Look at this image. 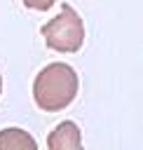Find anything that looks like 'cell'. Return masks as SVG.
Returning a JSON list of instances; mask_svg holds the SVG:
<instances>
[{
    "instance_id": "6da1fadb",
    "label": "cell",
    "mask_w": 143,
    "mask_h": 150,
    "mask_svg": "<svg viewBox=\"0 0 143 150\" xmlns=\"http://www.w3.org/2000/svg\"><path fill=\"white\" fill-rule=\"evenodd\" d=\"M77 73L68 66V63H49L45 66L35 80H33V98L38 103V108L47 110V112H59L63 108H68L73 103V98L77 96Z\"/></svg>"
},
{
    "instance_id": "277c9868",
    "label": "cell",
    "mask_w": 143,
    "mask_h": 150,
    "mask_svg": "<svg viewBox=\"0 0 143 150\" xmlns=\"http://www.w3.org/2000/svg\"><path fill=\"white\" fill-rule=\"evenodd\" d=\"M0 150H38L35 138L19 127L0 129Z\"/></svg>"
},
{
    "instance_id": "7a4b0ae2",
    "label": "cell",
    "mask_w": 143,
    "mask_h": 150,
    "mask_svg": "<svg viewBox=\"0 0 143 150\" xmlns=\"http://www.w3.org/2000/svg\"><path fill=\"white\" fill-rule=\"evenodd\" d=\"M42 38L54 52L73 54L84 42V23L70 5H63L61 12L42 26Z\"/></svg>"
},
{
    "instance_id": "3957f363",
    "label": "cell",
    "mask_w": 143,
    "mask_h": 150,
    "mask_svg": "<svg viewBox=\"0 0 143 150\" xmlns=\"http://www.w3.org/2000/svg\"><path fill=\"white\" fill-rule=\"evenodd\" d=\"M47 148L49 150H84L80 127L75 122H70V120L59 122L52 129V134L47 136Z\"/></svg>"
},
{
    "instance_id": "5b68a950",
    "label": "cell",
    "mask_w": 143,
    "mask_h": 150,
    "mask_svg": "<svg viewBox=\"0 0 143 150\" xmlns=\"http://www.w3.org/2000/svg\"><path fill=\"white\" fill-rule=\"evenodd\" d=\"M56 0H23V5L28 9H35V12H47Z\"/></svg>"
},
{
    "instance_id": "8992f818",
    "label": "cell",
    "mask_w": 143,
    "mask_h": 150,
    "mask_svg": "<svg viewBox=\"0 0 143 150\" xmlns=\"http://www.w3.org/2000/svg\"><path fill=\"white\" fill-rule=\"evenodd\" d=\"M0 94H2V77H0Z\"/></svg>"
}]
</instances>
